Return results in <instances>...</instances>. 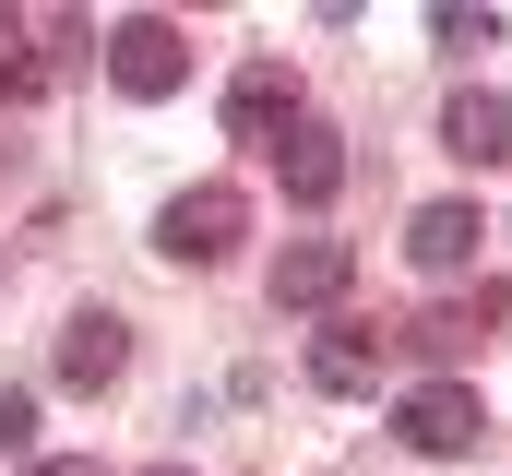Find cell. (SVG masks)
<instances>
[{"instance_id":"1","label":"cell","mask_w":512,"mask_h":476,"mask_svg":"<svg viewBox=\"0 0 512 476\" xmlns=\"http://www.w3.org/2000/svg\"><path fill=\"white\" fill-rule=\"evenodd\" d=\"M108 84H120V96H179V84H191V36H179L167 12H120V24H108Z\"/></svg>"},{"instance_id":"2","label":"cell","mask_w":512,"mask_h":476,"mask_svg":"<svg viewBox=\"0 0 512 476\" xmlns=\"http://www.w3.org/2000/svg\"><path fill=\"white\" fill-rule=\"evenodd\" d=\"M393 429H405V453L453 465V453H477V441H489V405H477V381H417V393L393 405Z\"/></svg>"},{"instance_id":"3","label":"cell","mask_w":512,"mask_h":476,"mask_svg":"<svg viewBox=\"0 0 512 476\" xmlns=\"http://www.w3.org/2000/svg\"><path fill=\"white\" fill-rule=\"evenodd\" d=\"M239 238H251V203H239L227 179H203V191H179V203L155 215V250H167V262H227Z\"/></svg>"},{"instance_id":"4","label":"cell","mask_w":512,"mask_h":476,"mask_svg":"<svg viewBox=\"0 0 512 476\" xmlns=\"http://www.w3.org/2000/svg\"><path fill=\"white\" fill-rule=\"evenodd\" d=\"M298 119H310V108H298V72H286V60H251V72L227 84V131H239V143H262V155H274Z\"/></svg>"},{"instance_id":"5","label":"cell","mask_w":512,"mask_h":476,"mask_svg":"<svg viewBox=\"0 0 512 476\" xmlns=\"http://www.w3.org/2000/svg\"><path fill=\"white\" fill-rule=\"evenodd\" d=\"M382 357H393L382 322H322L310 334V381L322 393H382Z\"/></svg>"},{"instance_id":"6","label":"cell","mask_w":512,"mask_h":476,"mask_svg":"<svg viewBox=\"0 0 512 476\" xmlns=\"http://www.w3.org/2000/svg\"><path fill=\"white\" fill-rule=\"evenodd\" d=\"M346 274H358L346 238H298V250H274V310H334Z\"/></svg>"},{"instance_id":"7","label":"cell","mask_w":512,"mask_h":476,"mask_svg":"<svg viewBox=\"0 0 512 476\" xmlns=\"http://www.w3.org/2000/svg\"><path fill=\"white\" fill-rule=\"evenodd\" d=\"M477 238H489V215H477V203H417L405 262H417V274H465V262H477Z\"/></svg>"},{"instance_id":"8","label":"cell","mask_w":512,"mask_h":476,"mask_svg":"<svg viewBox=\"0 0 512 476\" xmlns=\"http://www.w3.org/2000/svg\"><path fill=\"white\" fill-rule=\"evenodd\" d=\"M489 322H512V286H477V298H453V310H429V322H405V346L453 369L465 346H489Z\"/></svg>"},{"instance_id":"9","label":"cell","mask_w":512,"mask_h":476,"mask_svg":"<svg viewBox=\"0 0 512 476\" xmlns=\"http://www.w3.org/2000/svg\"><path fill=\"white\" fill-rule=\"evenodd\" d=\"M274 167H286V191H298V203H334V191H346V131L298 119V131L274 143Z\"/></svg>"},{"instance_id":"10","label":"cell","mask_w":512,"mask_h":476,"mask_svg":"<svg viewBox=\"0 0 512 476\" xmlns=\"http://www.w3.org/2000/svg\"><path fill=\"white\" fill-rule=\"evenodd\" d=\"M120 369H131V334L108 322V310H84V322L60 334V381H72V393H108Z\"/></svg>"},{"instance_id":"11","label":"cell","mask_w":512,"mask_h":476,"mask_svg":"<svg viewBox=\"0 0 512 476\" xmlns=\"http://www.w3.org/2000/svg\"><path fill=\"white\" fill-rule=\"evenodd\" d=\"M441 143H453L465 167H501V155H512V108L489 96V84H465V96L441 108Z\"/></svg>"},{"instance_id":"12","label":"cell","mask_w":512,"mask_h":476,"mask_svg":"<svg viewBox=\"0 0 512 476\" xmlns=\"http://www.w3.org/2000/svg\"><path fill=\"white\" fill-rule=\"evenodd\" d=\"M0 96L24 108V96H48V48H36V24L24 12H0Z\"/></svg>"},{"instance_id":"13","label":"cell","mask_w":512,"mask_h":476,"mask_svg":"<svg viewBox=\"0 0 512 476\" xmlns=\"http://www.w3.org/2000/svg\"><path fill=\"white\" fill-rule=\"evenodd\" d=\"M429 36H441L453 60H477V48H501V12H465V0H441V12H429Z\"/></svg>"},{"instance_id":"14","label":"cell","mask_w":512,"mask_h":476,"mask_svg":"<svg viewBox=\"0 0 512 476\" xmlns=\"http://www.w3.org/2000/svg\"><path fill=\"white\" fill-rule=\"evenodd\" d=\"M0 465H36V393L0 381Z\"/></svg>"},{"instance_id":"15","label":"cell","mask_w":512,"mask_h":476,"mask_svg":"<svg viewBox=\"0 0 512 476\" xmlns=\"http://www.w3.org/2000/svg\"><path fill=\"white\" fill-rule=\"evenodd\" d=\"M24 476H96V465H72V453H48V465H24Z\"/></svg>"},{"instance_id":"16","label":"cell","mask_w":512,"mask_h":476,"mask_svg":"<svg viewBox=\"0 0 512 476\" xmlns=\"http://www.w3.org/2000/svg\"><path fill=\"white\" fill-rule=\"evenodd\" d=\"M155 476H179V465H155Z\"/></svg>"}]
</instances>
